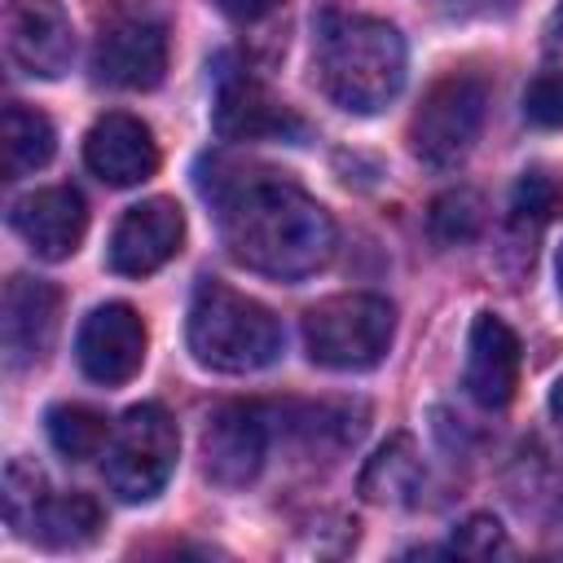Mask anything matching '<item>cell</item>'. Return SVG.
Wrapping results in <instances>:
<instances>
[{"label":"cell","instance_id":"24","mask_svg":"<svg viewBox=\"0 0 563 563\" xmlns=\"http://www.w3.org/2000/svg\"><path fill=\"white\" fill-rule=\"evenodd\" d=\"M523 119L532 128H563V70H545L523 88Z\"/></svg>","mask_w":563,"mask_h":563},{"label":"cell","instance_id":"17","mask_svg":"<svg viewBox=\"0 0 563 563\" xmlns=\"http://www.w3.org/2000/svg\"><path fill=\"white\" fill-rule=\"evenodd\" d=\"M422 484V457L409 435H391L361 471V497L383 506H409Z\"/></svg>","mask_w":563,"mask_h":563},{"label":"cell","instance_id":"12","mask_svg":"<svg viewBox=\"0 0 563 563\" xmlns=\"http://www.w3.org/2000/svg\"><path fill=\"white\" fill-rule=\"evenodd\" d=\"M9 224L13 233L26 242L31 255L40 260H66L79 251L84 233H88V207L79 198V189L70 185H48L35 194H22L9 207Z\"/></svg>","mask_w":563,"mask_h":563},{"label":"cell","instance_id":"25","mask_svg":"<svg viewBox=\"0 0 563 563\" xmlns=\"http://www.w3.org/2000/svg\"><path fill=\"white\" fill-rule=\"evenodd\" d=\"M453 550L457 554H475V559H488V554H506V532L493 515H471L457 532H453Z\"/></svg>","mask_w":563,"mask_h":563},{"label":"cell","instance_id":"27","mask_svg":"<svg viewBox=\"0 0 563 563\" xmlns=\"http://www.w3.org/2000/svg\"><path fill=\"white\" fill-rule=\"evenodd\" d=\"M541 35H545V40H541V44H545V57L563 70V0L554 4V13H550V22H545Z\"/></svg>","mask_w":563,"mask_h":563},{"label":"cell","instance_id":"2","mask_svg":"<svg viewBox=\"0 0 563 563\" xmlns=\"http://www.w3.org/2000/svg\"><path fill=\"white\" fill-rule=\"evenodd\" d=\"M321 92L352 114H378L405 84V40L391 22L321 4L312 18Z\"/></svg>","mask_w":563,"mask_h":563},{"label":"cell","instance_id":"14","mask_svg":"<svg viewBox=\"0 0 563 563\" xmlns=\"http://www.w3.org/2000/svg\"><path fill=\"white\" fill-rule=\"evenodd\" d=\"M84 163L97 180L114 189H132L158 172V145H154V132L136 114L110 110L84 136Z\"/></svg>","mask_w":563,"mask_h":563},{"label":"cell","instance_id":"28","mask_svg":"<svg viewBox=\"0 0 563 563\" xmlns=\"http://www.w3.org/2000/svg\"><path fill=\"white\" fill-rule=\"evenodd\" d=\"M550 413L563 422V374L554 378V387H550Z\"/></svg>","mask_w":563,"mask_h":563},{"label":"cell","instance_id":"21","mask_svg":"<svg viewBox=\"0 0 563 563\" xmlns=\"http://www.w3.org/2000/svg\"><path fill=\"white\" fill-rule=\"evenodd\" d=\"M427 229H431V238L440 246H466V242H475L479 229H484V198L475 189H462V185L457 189H444L431 202V211H427Z\"/></svg>","mask_w":563,"mask_h":563},{"label":"cell","instance_id":"26","mask_svg":"<svg viewBox=\"0 0 563 563\" xmlns=\"http://www.w3.org/2000/svg\"><path fill=\"white\" fill-rule=\"evenodd\" d=\"M233 22H260V18H268L282 0H216Z\"/></svg>","mask_w":563,"mask_h":563},{"label":"cell","instance_id":"29","mask_svg":"<svg viewBox=\"0 0 563 563\" xmlns=\"http://www.w3.org/2000/svg\"><path fill=\"white\" fill-rule=\"evenodd\" d=\"M444 4H453V9H479V4H493V0H444Z\"/></svg>","mask_w":563,"mask_h":563},{"label":"cell","instance_id":"22","mask_svg":"<svg viewBox=\"0 0 563 563\" xmlns=\"http://www.w3.org/2000/svg\"><path fill=\"white\" fill-rule=\"evenodd\" d=\"M44 501H48V484H44L40 466L26 462V457H13L4 466V523L26 537L31 523H35V510Z\"/></svg>","mask_w":563,"mask_h":563},{"label":"cell","instance_id":"23","mask_svg":"<svg viewBox=\"0 0 563 563\" xmlns=\"http://www.w3.org/2000/svg\"><path fill=\"white\" fill-rule=\"evenodd\" d=\"M510 211L519 224H550L563 211V180L550 167H528L510 189Z\"/></svg>","mask_w":563,"mask_h":563},{"label":"cell","instance_id":"30","mask_svg":"<svg viewBox=\"0 0 563 563\" xmlns=\"http://www.w3.org/2000/svg\"><path fill=\"white\" fill-rule=\"evenodd\" d=\"M554 277H559V295H563V246H559V260H554Z\"/></svg>","mask_w":563,"mask_h":563},{"label":"cell","instance_id":"16","mask_svg":"<svg viewBox=\"0 0 563 563\" xmlns=\"http://www.w3.org/2000/svg\"><path fill=\"white\" fill-rule=\"evenodd\" d=\"M462 383H466L471 400L484 405V409L510 405V396L519 387V334L497 312H479L471 321Z\"/></svg>","mask_w":563,"mask_h":563},{"label":"cell","instance_id":"6","mask_svg":"<svg viewBox=\"0 0 563 563\" xmlns=\"http://www.w3.org/2000/svg\"><path fill=\"white\" fill-rule=\"evenodd\" d=\"M176 453H180V431L176 418L145 400L132 405L119 427L110 431L106 444V479L123 501H150L163 493V484L176 471Z\"/></svg>","mask_w":563,"mask_h":563},{"label":"cell","instance_id":"5","mask_svg":"<svg viewBox=\"0 0 563 563\" xmlns=\"http://www.w3.org/2000/svg\"><path fill=\"white\" fill-rule=\"evenodd\" d=\"M488 114V79L471 75V70H453L444 79H435L422 97V106L413 110L409 123V150L422 167H457L466 158V150L475 145L479 128Z\"/></svg>","mask_w":563,"mask_h":563},{"label":"cell","instance_id":"1","mask_svg":"<svg viewBox=\"0 0 563 563\" xmlns=\"http://www.w3.org/2000/svg\"><path fill=\"white\" fill-rule=\"evenodd\" d=\"M198 189L216 211L229 255L251 273L299 282L334 251V224L325 207L286 172L207 158L198 167Z\"/></svg>","mask_w":563,"mask_h":563},{"label":"cell","instance_id":"4","mask_svg":"<svg viewBox=\"0 0 563 563\" xmlns=\"http://www.w3.org/2000/svg\"><path fill=\"white\" fill-rule=\"evenodd\" d=\"M396 312L378 295H334L303 312V347L321 369H374L391 347Z\"/></svg>","mask_w":563,"mask_h":563},{"label":"cell","instance_id":"19","mask_svg":"<svg viewBox=\"0 0 563 563\" xmlns=\"http://www.w3.org/2000/svg\"><path fill=\"white\" fill-rule=\"evenodd\" d=\"M57 150V136H53V123L48 114L13 101L4 106V176L18 180V176H31L40 172Z\"/></svg>","mask_w":563,"mask_h":563},{"label":"cell","instance_id":"8","mask_svg":"<svg viewBox=\"0 0 563 563\" xmlns=\"http://www.w3.org/2000/svg\"><path fill=\"white\" fill-rule=\"evenodd\" d=\"M75 361L101 387L128 383L145 361V321H141V312L132 303L92 308L84 317L79 334H75Z\"/></svg>","mask_w":563,"mask_h":563},{"label":"cell","instance_id":"11","mask_svg":"<svg viewBox=\"0 0 563 563\" xmlns=\"http://www.w3.org/2000/svg\"><path fill=\"white\" fill-rule=\"evenodd\" d=\"M9 57L35 79H62L75 57V31L57 0H13L4 18Z\"/></svg>","mask_w":563,"mask_h":563},{"label":"cell","instance_id":"9","mask_svg":"<svg viewBox=\"0 0 563 563\" xmlns=\"http://www.w3.org/2000/svg\"><path fill=\"white\" fill-rule=\"evenodd\" d=\"M185 242V216L172 198H145L123 211L110 233V268L119 277H150L158 273Z\"/></svg>","mask_w":563,"mask_h":563},{"label":"cell","instance_id":"7","mask_svg":"<svg viewBox=\"0 0 563 563\" xmlns=\"http://www.w3.org/2000/svg\"><path fill=\"white\" fill-rule=\"evenodd\" d=\"M92 70L110 88H154L167 70V26L145 9H119L101 22Z\"/></svg>","mask_w":563,"mask_h":563},{"label":"cell","instance_id":"15","mask_svg":"<svg viewBox=\"0 0 563 563\" xmlns=\"http://www.w3.org/2000/svg\"><path fill=\"white\" fill-rule=\"evenodd\" d=\"M57 317H62V290L53 282L9 277V286H4V317H0L4 361L13 369L44 361L53 339H57Z\"/></svg>","mask_w":563,"mask_h":563},{"label":"cell","instance_id":"18","mask_svg":"<svg viewBox=\"0 0 563 563\" xmlns=\"http://www.w3.org/2000/svg\"><path fill=\"white\" fill-rule=\"evenodd\" d=\"M101 528H106L101 506L88 493H66V497H48L35 510V523L26 537H35L48 550H79V545H92Z\"/></svg>","mask_w":563,"mask_h":563},{"label":"cell","instance_id":"20","mask_svg":"<svg viewBox=\"0 0 563 563\" xmlns=\"http://www.w3.org/2000/svg\"><path fill=\"white\" fill-rule=\"evenodd\" d=\"M44 427H48L53 449L62 457H70V462H88L110 444L106 418L97 409H88V405H53L44 413Z\"/></svg>","mask_w":563,"mask_h":563},{"label":"cell","instance_id":"3","mask_svg":"<svg viewBox=\"0 0 563 563\" xmlns=\"http://www.w3.org/2000/svg\"><path fill=\"white\" fill-rule=\"evenodd\" d=\"M185 339H189L194 361L216 374H255L282 356L277 317L260 299H251L216 277H202L194 286Z\"/></svg>","mask_w":563,"mask_h":563},{"label":"cell","instance_id":"10","mask_svg":"<svg viewBox=\"0 0 563 563\" xmlns=\"http://www.w3.org/2000/svg\"><path fill=\"white\" fill-rule=\"evenodd\" d=\"M268 427L255 405H220L202 427V471L220 488H242L260 475Z\"/></svg>","mask_w":563,"mask_h":563},{"label":"cell","instance_id":"13","mask_svg":"<svg viewBox=\"0 0 563 563\" xmlns=\"http://www.w3.org/2000/svg\"><path fill=\"white\" fill-rule=\"evenodd\" d=\"M216 132L224 141H303V119L251 75H220Z\"/></svg>","mask_w":563,"mask_h":563}]
</instances>
